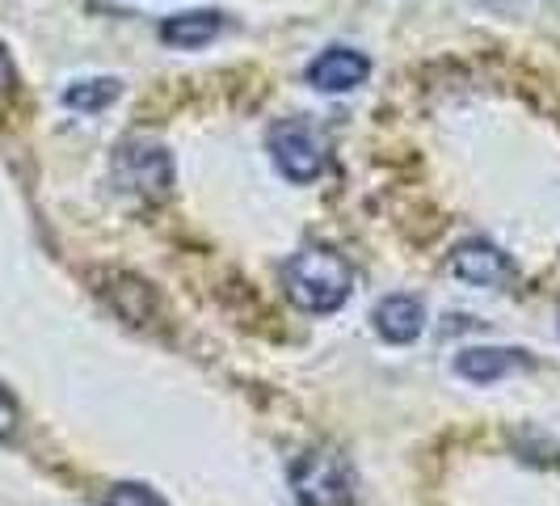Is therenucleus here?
<instances>
[{
    "mask_svg": "<svg viewBox=\"0 0 560 506\" xmlns=\"http://www.w3.org/2000/svg\"><path fill=\"white\" fill-rule=\"evenodd\" d=\"M114 97H118V81L114 77H97V81H77L63 89V106H72V111H106Z\"/></svg>",
    "mask_w": 560,
    "mask_h": 506,
    "instance_id": "10",
    "label": "nucleus"
},
{
    "mask_svg": "<svg viewBox=\"0 0 560 506\" xmlns=\"http://www.w3.org/2000/svg\"><path fill=\"white\" fill-rule=\"evenodd\" d=\"M371 321H375V334L384 337V342H393V346H405V342H413V337L425 330V304H421L418 296H384L375 312H371Z\"/></svg>",
    "mask_w": 560,
    "mask_h": 506,
    "instance_id": "7",
    "label": "nucleus"
},
{
    "mask_svg": "<svg viewBox=\"0 0 560 506\" xmlns=\"http://www.w3.org/2000/svg\"><path fill=\"white\" fill-rule=\"evenodd\" d=\"M114 182L127 191V195L140 198H165L173 186V157L156 140H143L131 136L114 148Z\"/></svg>",
    "mask_w": 560,
    "mask_h": 506,
    "instance_id": "3",
    "label": "nucleus"
},
{
    "mask_svg": "<svg viewBox=\"0 0 560 506\" xmlns=\"http://www.w3.org/2000/svg\"><path fill=\"white\" fill-rule=\"evenodd\" d=\"M282 283H287V296L304 312H337L350 300L354 271L341 253L312 245V250H300L287 262Z\"/></svg>",
    "mask_w": 560,
    "mask_h": 506,
    "instance_id": "1",
    "label": "nucleus"
},
{
    "mask_svg": "<svg viewBox=\"0 0 560 506\" xmlns=\"http://www.w3.org/2000/svg\"><path fill=\"white\" fill-rule=\"evenodd\" d=\"M523 364H527L523 350H510V346H472V350H459L455 371L464 380H472V384H493V380H502L505 371H514V367Z\"/></svg>",
    "mask_w": 560,
    "mask_h": 506,
    "instance_id": "9",
    "label": "nucleus"
},
{
    "mask_svg": "<svg viewBox=\"0 0 560 506\" xmlns=\"http://www.w3.org/2000/svg\"><path fill=\"white\" fill-rule=\"evenodd\" d=\"M18 430V405H13V396L0 389V439H9Z\"/></svg>",
    "mask_w": 560,
    "mask_h": 506,
    "instance_id": "12",
    "label": "nucleus"
},
{
    "mask_svg": "<svg viewBox=\"0 0 560 506\" xmlns=\"http://www.w3.org/2000/svg\"><path fill=\"white\" fill-rule=\"evenodd\" d=\"M366 72H371L366 56L350 51V47H329L308 64V84L320 93H350L366 81Z\"/></svg>",
    "mask_w": 560,
    "mask_h": 506,
    "instance_id": "6",
    "label": "nucleus"
},
{
    "mask_svg": "<svg viewBox=\"0 0 560 506\" xmlns=\"http://www.w3.org/2000/svg\"><path fill=\"white\" fill-rule=\"evenodd\" d=\"M224 30V18L215 9H195V13H173L161 22V38L177 51H198Z\"/></svg>",
    "mask_w": 560,
    "mask_h": 506,
    "instance_id": "8",
    "label": "nucleus"
},
{
    "mask_svg": "<svg viewBox=\"0 0 560 506\" xmlns=\"http://www.w3.org/2000/svg\"><path fill=\"white\" fill-rule=\"evenodd\" d=\"M106 506H165V498H156L148 485H114Z\"/></svg>",
    "mask_w": 560,
    "mask_h": 506,
    "instance_id": "11",
    "label": "nucleus"
},
{
    "mask_svg": "<svg viewBox=\"0 0 560 506\" xmlns=\"http://www.w3.org/2000/svg\"><path fill=\"white\" fill-rule=\"evenodd\" d=\"M13 81H18V77H13V59H9V51L0 47V102L13 93Z\"/></svg>",
    "mask_w": 560,
    "mask_h": 506,
    "instance_id": "13",
    "label": "nucleus"
},
{
    "mask_svg": "<svg viewBox=\"0 0 560 506\" xmlns=\"http://www.w3.org/2000/svg\"><path fill=\"white\" fill-rule=\"evenodd\" d=\"M270 157L282 177H291V182H316L329 161L320 131L304 118H282L270 127Z\"/></svg>",
    "mask_w": 560,
    "mask_h": 506,
    "instance_id": "4",
    "label": "nucleus"
},
{
    "mask_svg": "<svg viewBox=\"0 0 560 506\" xmlns=\"http://www.w3.org/2000/svg\"><path fill=\"white\" fill-rule=\"evenodd\" d=\"M295 498L304 506H350L354 503V469L334 448H312L291 469Z\"/></svg>",
    "mask_w": 560,
    "mask_h": 506,
    "instance_id": "2",
    "label": "nucleus"
},
{
    "mask_svg": "<svg viewBox=\"0 0 560 506\" xmlns=\"http://www.w3.org/2000/svg\"><path fill=\"white\" fill-rule=\"evenodd\" d=\"M451 271L459 275L464 283H472V287H505V283L514 279V262H510V253L498 250L493 241H464V245H455L451 253Z\"/></svg>",
    "mask_w": 560,
    "mask_h": 506,
    "instance_id": "5",
    "label": "nucleus"
}]
</instances>
